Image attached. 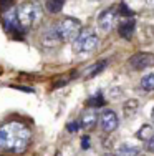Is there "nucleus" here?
<instances>
[{"mask_svg":"<svg viewBox=\"0 0 154 156\" xmlns=\"http://www.w3.org/2000/svg\"><path fill=\"white\" fill-rule=\"evenodd\" d=\"M32 140V131L20 121H10L0 126V151L22 154L27 151Z\"/></svg>","mask_w":154,"mask_h":156,"instance_id":"1","label":"nucleus"},{"mask_svg":"<svg viewBox=\"0 0 154 156\" xmlns=\"http://www.w3.org/2000/svg\"><path fill=\"white\" fill-rule=\"evenodd\" d=\"M17 17L20 22L23 30H30V28L36 27L43 17V9L38 2L32 0V2H25L17 9Z\"/></svg>","mask_w":154,"mask_h":156,"instance_id":"2","label":"nucleus"},{"mask_svg":"<svg viewBox=\"0 0 154 156\" xmlns=\"http://www.w3.org/2000/svg\"><path fill=\"white\" fill-rule=\"evenodd\" d=\"M98 35L91 28H81V32L76 35V38L73 40V51L80 55L91 53L94 48L98 47Z\"/></svg>","mask_w":154,"mask_h":156,"instance_id":"3","label":"nucleus"},{"mask_svg":"<svg viewBox=\"0 0 154 156\" xmlns=\"http://www.w3.org/2000/svg\"><path fill=\"white\" fill-rule=\"evenodd\" d=\"M56 32L61 42H73L81 32V22L73 17H65L60 23H56Z\"/></svg>","mask_w":154,"mask_h":156,"instance_id":"4","label":"nucleus"},{"mask_svg":"<svg viewBox=\"0 0 154 156\" xmlns=\"http://www.w3.org/2000/svg\"><path fill=\"white\" fill-rule=\"evenodd\" d=\"M2 25H3V28H5V32L10 33L12 37H15V38H22V35H23V32H25L23 28H22L20 22H18L15 7L3 9V12H2Z\"/></svg>","mask_w":154,"mask_h":156,"instance_id":"5","label":"nucleus"},{"mask_svg":"<svg viewBox=\"0 0 154 156\" xmlns=\"http://www.w3.org/2000/svg\"><path fill=\"white\" fill-rule=\"evenodd\" d=\"M119 20V15H118V7H108V9H104L103 12H100V15H98V28H100L101 32L108 33L113 30V27H115L116 23H118Z\"/></svg>","mask_w":154,"mask_h":156,"instance_id":"6","label":"nucleus"},{"mask_svg":"<svg viewBox=\"0 0 154 156\" xmlns=\"http://www.w3.org/2000/svg\"><path fill=\"white\" fill-rule=\"evenodd\" d=\"M98 123H100L101 129L104 133H113L116 131V128H118L119 125V120H118V115H116V111L113 110H104L103 113L98 116Z\"/></svg>","mask_w":154,"mask_h":156,"instance_id":"7","label":"nucleus"},{"mask_svg":"<svg viewBox=\"0 0 154 156\" xmlns=\"http://www.w3.org/2000/svg\"><path fill=\"white\" fill-rule=\"evenodd\" d=\"M129 65L133 70H146L154 66V53L151 51H141L129 58Z\"/></svg>","mask_w":154,"mask_h":156,"instance_id":"8","label":"nucleus"},{"mask_svg":"<svg viewBox=\"0 0 154 156\" xmlns=\"http://www.w3.org/2000/svg\"><path fill=\"white\" fill-rule=\"evenodd\" d=\"M134 30H136V20H134V17H123V18H119V22H118V33H119L121 38L129 40L131 37H133Z\"/></svg>","mask_w":154,"mask_h":156,"instance_id":"9","label":"nucleus"},{"mask_svg":"<svg viewBox=\"0 0 154 156\" xmlns=\"http://www.w3.org/2000/svg\"><path fill=\"white\" fill-rule=\"evenodd\" d=\"M58 43H61V40H60V35H58V32H56V25H55V27H48L42 33V45L43 47L53 48V47H56Z\"/></svg>","mask_w":154,"mask_h":156,"instance_id":"10","label":"nucleus"},{"mask_svg":"<svg viewBox=\"0 0 154 156\" xmlns=\"http://www.w3.org/2000/svg\"><path fill=\"white\" fill-rule=\"evenodd\" d=\"M98 116H100V115H98L94 110L85 111V113L81 115V118H80L78 125L81 126L83 129H93L94 126L98 125Z\"/></svg>","mask_w":154,"mask_h":156,"instance_id":"11","label":"nucleus"},{"mask_svg":"<svg viewBox=\"0 0 154 156\" xmlns=\"http://www.w3.org/2000/svg\"><path fill=\"white\" fill-rule=\"evenodd\" d=\"M106 65H108V62H106V60H100V62H96L94 65H91L90 68H88L86 72H85V78H93V76L100 75L103 70L106 68Z\"/></svg>","mask_w":154,"mask_h":156,"instance_id":"12","label":"nucleus"},{"mask_svg":"<svg viewBox=\"0 0 154 156\" xmlns=\"http://www.w3.org/2000/svg\"><path fill=\"white\" fill-rule=\"evenodd\" d=\"M104 103H106V98L103 96V93H101V91H96L93 96L88 98L86 105L90 106V108H100V106H104Z\"/></svg>","mask_w":154,"mask_h":156,"instance_id":"13","label":"nucleus"},{"mask_svg":"<svg viewBox=\"0 0 154 156\" xmlns=\"http://www.w3.org/2000/svg\"><path fill=\"white\" fill-rule=\"evenodd\" d=\"M116 156H139V148L133 146V144H121Z\"/></svg>","mask_w":154,"mask_h":156,"instance_id":"14","label":"nucleus"},{"mask_svg":"<svg viewBox=\"0 0 154 156\" xmlns=\"http://www.w3.org/2000/svg\"><path fill=\"white\" fill-rule=\"evenodd\" d=\"M139 110V101L138 100H128L123 106V111H124V116H133L136 115V111Z\"/></svg>","mask_w":154,"mask_h":156,"instance_id":"15","label":"nucleus"},{"mask_svg":"<svg viewBox=\"0 0 154 156\" xmlns=\"http://www.w3.org/2000/svg\"><path fill=\"white\" fill-rule=\"evenodd\" d=\"M45 7L50 13H58L61 12L63 9V0H46L45 2Z\"/></svg>","mask_w":154,"mask_h":156,"instance_id":"16","label":"nucleus"},{"mask_svg":"<svg viewBox=\"0 0 154 156\" xmlns=\"http://www.w3.org/2000/svg\"><path fill=\"white\" fill-rule=\"evenodd\" d=\"M141 88L144 91H154V73H149L141 78Z\"/></svg>","mask_w":154,"mask_h":156,"instance_id":"17","label":"nucleus"},{"mask_svg":"<svg viewBox=\"0 0 154 156\" xmlns=\"http://www.w3.org/2000/svg\"><path fill=\"white\" fill-rule=\"evenodd\" d=\"M152 135V126L151 125H144V126H141V129L138 131V138H141V140H149V136Z\"/></svg>","mask_w":154,"mask_h":156,"instance_id":"18","label":"nucleus"},{"mask_svg":"<svg viewBox=\"0 0 154 156\" xmlns=\"http://www.w3.org/2000/svg\"><path fill=\"white\" fill-rule=\"evenodd\" d=\"M146 150L149 153H154V133L149 136V140H146Z\"/></svg>","mask_w":154,"mask_h":156,"instance_id":"19","label":"nucleus"},{"mask_svg":"<svg viewBox=\"0 0 154 156\" xmlns=\"http://www.w3.org/2000/svg\"><path fill=\"white\" fill-rule=\"evenodd\" d=\"M67 128H68V131H70V133H75V131H78L80 125H78V121H71V123H68V125H67Z\"/></svg>","mask_w":154,"mask_h":156,"instance_id":"20","label":"nucleus"},{"mask_svg":"<svg viewBox=\"0 0 154 156\" xmlns=\"http://www.w3.org/2000/svg\"><path fill=\"white\" fill-rule=\"evenodd\" d=\"M83 143H81V148L83 150H88V148H90V138H88V136H83Z\"/></svg>","mask_w":154,"mask_h":156,"instance_id":"21","label":"nucleus"},{"mask_svg":"<svg viewBox=\"0 0 154 156\" xmlns=\"http://www.w3.org/2000/svg\"><path fill=\"white\" fill-rule=\"evenodd\" d=\"M146 3H148V5H151V7H154V0H146Z\"/></svg>","mask_w":154,"mask_h":156,"instance_id":"22","label":"nucleus"},{"mask_svg":"<svg viewBox=\"0 0 154 156\" xmlns=\"http://www.w3.org/2000/svg\"><path fill=\"white\" fill-rule=\"evenodd\" d=\"M151 121H152V125H154V106H152V111H151Z\"/></svg>","mask_w":154,"mask_h":156,"instance_id":"23","label":"nucleus"},{"mask_svg":"<svg viewBox=\"0 0 154 156\" xmlns=\"http://www.w3.org/2000/svg\"><path fill=\"white\" fill-rule=\"evenodd\" d=\"M103 156H116V154H111V153H106V154H103Z\"/></svg>","mask_w":154,"mask_h":156,"instance_id":"24","label":"nucleus"},{"mask_svg":"<svg viewBox=\"0 0 154 156\" xmlns=\"http://www.w3.org/2000/svg\"><path fill=\"white\" fill-rule=\"evenodd\" d=\"M0 156H5V154H0Z\"/></svg>","mask_w":154,"mask_h":156,"instance_id":"25","label":"nucleus"}]
</instances>
